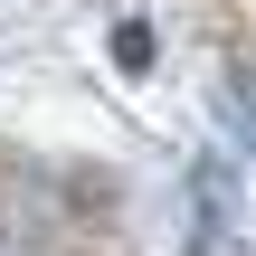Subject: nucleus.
<instances>
[{
  "label": "nucleus",
  "mask_w": 256,
  "mask_h": 256,
  "mask_svg": "<svg viewBox=\"0 0 256 256\" xmlns=\"http://www.w3.org/2000/svg\"><path fill=\"white\" fill-rule=\"evenodd\" d=\"M228 209H238V180L209 162V171H200V247H190V256H218V228H228Z\"/></svg>",
  "instance_id": "nucleus-1"
},
{
  "label": "nucleus",
  "mask_w": 256,
  "mask_h": 256,
  "mask_svg": "<svg viewBox=\"0 0 256 256\" xmlns=\"http://www.w3.org/2000/svg\"><path fill=\"white\" fill-rule=\"evenodd\" d=\"M114 66H152V28H142V19L114 28Z\"/></svg>",
  "instance_id": "nucleus-2"
},
{
  "label": "nucleus",
  "mask_w": 256,
  "mask_h": 256,
  "mask_svg": "<svg viewBox=\"0 0 256 256\" xmlns=\"http://www.w3.org/2000/svg\"><path fill=\"white\" fill-rule=\"evenodd\" d=\"M228 104H238V114L256 124V76H228Z\"/></svg>",
  "instance_id": "nucleus-3"
}]
</instances>
